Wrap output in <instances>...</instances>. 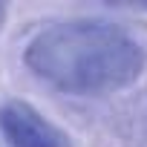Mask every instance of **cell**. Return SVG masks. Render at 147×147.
<instances>
[{"label": "cell", "instance_id": "cell-1", "mask_svg": "<svg viewBox=\"0 0 147 147\" xmlns=\"http://www.w3.org/2000/svg\"><path fill=\"white\" fill-rule=\"evenodd\" d=\"M23 61L61 92L101 95L141 75L144 49L130 32L107 20H58L29 40Z\"/></svg>", "mask_w": 147, "mask_h": 147}, {"label": "cell", "instance_id": "cell-2", "mask_svg": "<svg viewBox=\"0 0 147 147\" xmlns=\"http://www.w3.org/2000/svg\"><path fill=\"white\" fill-rule=\"evenodd\" d=\"M0 136L9 147H72L69 136L26 101L0 107Z\"/></svg>", "mask_w": 147, "mask_h": 147}, {"label": "cell", "instance_id": "cell-3", "mask_svg": "<svg viewBox=\"0 0 147 147\" xmlns=\"http://www.w3.org/2000/svg\"><path fill=\"white\" fill-rule=\"evenodd\" d=\"M3 18H6V6L0 3V26H3Z\"/></svg>", "mask_w": 147, "mask_h": 147}]
</instances>
